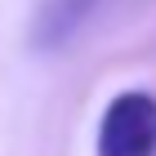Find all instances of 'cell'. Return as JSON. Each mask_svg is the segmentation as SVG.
Returning a JSON list of instances; mask_svg holds the SVG:
<instances>
[{
	"mask_svg": "<svg viewBox=\"0 0 156 156\" xmlns=\"http://www.w3.org/2000/svg\"><path fill=\"white\" fill-rule=\"evenodd\" d=\"M94 156H156V94L120 89L98 116Z\"/></svg>",
	"mask_w": 156,
	"mask_h": 156,
	"instance_id": "obj_1",
	"label": "cell"
},
{
	"mask_svg": "<svg viewBox=\"0 0 156 156\" xmlns=\"http://www.w3.org/2000/svg\"><path fill=\"white\" fill-rule=\"evenodd\" d=\"M98 5H103V0H45L36 9V23H31V45H36L40 54L67 49L85 31V23L98 13Z\"/></svg>",
	"mask_w": 156,
	"mask_h": 156,
	"instance_id": "obj_2",
	"label": "cell"
}]
</instances>
